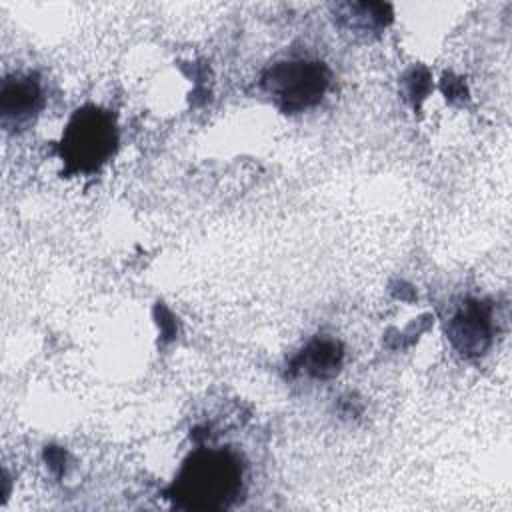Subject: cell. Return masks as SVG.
Returning a JSON list of instances; mask_svg holds the SVG:
<instances>
[{
  "label": "cell",
  "instance_id": "cell-1",
  "mask_svg": "<svg viewBox=\"0 0 512 512\" xmlns=\"http://www.w3.org/2000/svg\"><path fill=\"white\" fill-rule=\"evenodd\" d=\"M242 478L244 470L234 452L202 448L182 464L176 480L168 488V498L182 510H226L238 500Z\"/></svg>",
  "mask_w": 512,
  "mask_h": 512
},
{
  "label": "cell",
  "instance_id": "cell-2",
  "mask_svg": "<svg viewBox=\"0 0 512 512\" xmlns=\"http://www.w3.org/2000/svg\"><path fill=\"white\" fill-rule=\"evenodd\" d=\"M118 132L114 116L98 106L76 110L60 140V156L70 172H92L116 150Z\"/></svg>",
  "mask_w": 512,
  "mask_h": 512
},
{
  "label": "cell",
  "instance_id": "cell-3",
  "mask_svg": "<svg viewBox=\"0 0 512 512\" xmlns=\"http://www.w3.org/2000/svg\"><path fill=\"white\" fill-rule=\"evenodd\" d=\"M262 88L282 112L316 106L328 88V70L318 60H284L262 74Z\"/></svg>",
  "mask_w": 512,
  "mask_h": 512
},
{
  "label": "cell",
  "instance_id": "cell-4",
  "mask_svg": "<svg viewBox=\"0 0 512 512\" xmlns=\"http://www.w3.org/2000/svg\"><path fill=\"white\" fill-rule=\"evenodd\" d=\"M448 338L464 356H482L492 342V308L480 300H466L448 320Z\"/></svg>",
  "mask_w": 512,
  "mask_h": 512
},
{
  "label": "cell",
  "instance_id": "cell-5",
  "mask_svg": "<svg viewBox=\"0 0 512 512\" xmlns=\"http://www.w3.org/2000/svg\"><path fill=\"white\" fill-rule=\"evenodd\" d=\"M42 86L34 74H12L0 86V116L4 126L30 122L42 108Z\"/></svg>",
  "mask_w": 512,
  "mask_h": 512
},
{
  "label": "cell",
  "instance_id": "cell-6",
  "mask_svg": "<svg viewBox=\"0 0 512 512\" xmlns=\"http://www.w3.org/2000/svg\"><path fill=\"white\" fill-rule=\"evenodd\" d=\"M342 364V348L334 340H314L300 356V368L314 378H330Z\"/></svg>",
  "mask_w": 512,
  "mask_h": 512
},
{
  "label": "cell",
  "instance_id": "cell-7",
  "mask_svg": "<svg viewBox=\"0 0 512 512\" xmlns=\"http://www.w3.org/2000/svg\"><path fill=\"white\" fill-rule=\"evenodd\" d=\"M340 8L348 10L342 16L350 22V26L360 28V30L380 28L390 18L388 16V12H390L388 4H344Z\"/></svg>",
  "mask_w": 512,
  "mask_h": 512
}]
</instances>
